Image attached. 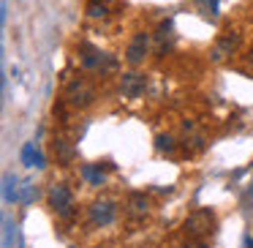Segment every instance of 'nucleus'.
<instances>
[{"label": "nucleus", "instance_id": "obj_21", "mask_svg": "<svg viewBox=\"0 0 253 248\" xmlns=\"http://www.w3.org/2000/svg\"><path fill=\"white\" fill-rule=\"evenodd\" d=\"M245 66H248V71H253V47L248 50V55H245Z\"/></svg>", "mask_w": 253, "mask_h": 248}, {"label": "nucleus", "instance_id": "obj_17", "mask_svg": "<svg viewBox=\"0 0 253 248\" xmlns=\"http://www.w3.org/2000/svg\"><path fill=\"white\" fill-rule=\"evenodd\" d=\"M196 6L204 17H210V19L218 17V0H196Z\"/></svg>", "mask_w": 253, "mask_h": 248}, {"label": "nucleus", "instance_id": "obj_6", "mask_svg": "<svg viewBox=\"0 0 253 248\" xmlns=\"http://www.w3.org/2000/svg\"><path fill=\"white\" fill-rule=\"evenodd\" d=\"M115 218H117V207L112 199L93 202V207H90V224L93 226H109V224H115Z\"/></svg>", "mask_w": 253, "mask_h": 248}, {"label": "nucleus", "instance_id": "obj_15", "mask_svg": "<svg viewBox=\"0 0 253 248\" xmlns=\"http://www.w3.org/2000/svg\"><path fill=\"white\" fill-rule=\"evenodd\" d=\"M3 197H6V202H17V177L14 175H6L3 177Z\"/></svg>", "mask_w": 253, "mask_h": 248}, {"label": "nucleus", "instance_id": "obj_16", "mask_svg": "<svg viewBox=\"0 0 253 248\" xmlns=\"http://www.w3.org/2000/svg\"><path fill=\"white\" fill-rule=\"evenodd\" d=\"M155 148H158L161 153H174L177 142H174L171 134H158V137H155Z\"/></svg>", "mask_w": 253, "mask_h": 248}, {"label": "nucleus", "instance_id": "obj_8", "mask_svg": "<svg viewBox=\"0 0 253 248\" xmlns=\"http://www.w3.org/2000/svg\"><path fill=\"white\" fill-rule=\"evenodd\" d=\"M144 88H147V77L139 71H128L123 74L120 79V93L126 96V99H139V96L144 93Z\"/></svg>", "mask_w": 253, "mask_h": 248}, {"label": "nucleus", "instance_id": "obj_2", "mask_svg": "<svg viewBox=\"0 0 253 248\" xmlns=\"http://www.w3.org/2000/svg\"><path fill=\"white\" fill-rule=\"evenodd\" d=\"M66 99H68L71 106L84 109V106H90L95 101V88L90 82H84V79H74V82H68V88H66Z\"/></svg>", "mask_w": 253, "mask_h": 248}, {"label": "nucleus", "instance_id": "obj_20", "mask_svg": "<svg viewBox=\"0 0 253 248\" xmlns=\"http://www.w3.org/2000/svg\"><path fill=\"white\" fill-rule=\"evenodd\" d=\"M36 197H39V191H36V186H22V202H25V204H30Z\"/></svg>", "mask_w": 253, "mask_h": 248}, {"label": "nucleus", "instance_id": "obj_11", "mask_svg": "<svg viewBox=\"0 0 253 248\" xmlns=\"http://www.w3.org/2000/svg\"><path fill=\"white\" fill-rule=\"evenodd\" d=\"M155 52L158 55H166V50L171 47V22L166 19V22H161V28H158V33H155Z\"/></svg>", "mask_w": 253, "mask_h": 248}, {"label": "nucleus", "instance_id": "obj_7", "mask_svg": "<svg viewBox=\"0 0 253 248\" xmlns=\"http://www.w3.org/2000/svg\"><path fill=\"white\" fill-rule=\"evenodd\" d=\"M147 52H150V36L147 33H136L131 39V44H128V50H126L128 66H139V63H144Z\"/></svg>", "mask_w": 253, "mask_h": 248}, {"label": "nucleus", "instance_id": "obj_19", "mask_svg": "<svg viewBox=\"0 0 253 248\" xmlns=\"http://www.w3.org/2000/svg\"><path fill=\"white\" fill-rule=\"evenodd\" d=\"M87 14H90V17H104L106 6H104V3H98V0H93V3L87 6Z\"/></svg>", "mask_w": 253, "mask_h": 248}, {"label": "nucleus", "instance_id": "obj_5", "mask_svg": "<svg viewBox=\"0 0 253 248\" xmlns=\"http://www.w3.org/2000/svg\"><path fill=\"white\" fill-rule=\"evenodd\" d=\"M82 66L90 68V71H109V68H115V57H109L106 52H98L93 50L90 44L82 47Z\"/></svg>", "mask_w": 253, "mask_h": 248}, {"label": "nucleus", "instance_id": "obj_23", "mask_svg": "<svg viewBox=\"0 0 253 248\" xmlns=\"http://www.w3.org/2000/svg\"><path fill=\"white\" fill-rule=\"evenodd\" d=\"M242 248H253V237L251 235H245V246H242Z\"/></svg>", "mask_w": 253, "mask_h": 248}, {"label": "nucleus", "instance_id": "obj_9", "mask_svg": "<svg viewBox=\"0 0 253 248\" xmlns=\"http://www.w3.org/2000/svg\"><path fill=\"white\" fill-rule=\"evenodd\" d=\"M182 148H185L188 153H196V150L204 148V134L199 131L191 120L182 123Z\"/></svg>", "mask_w": 253, "mask_h": 248}, {"label": "nucleus", "instance_id": "obj_1", "mask_svg": "<svg viewBox=\"0 0 253 248\" xmlns=\"http://www.w3.org/2000/svg\"><path fill=\"white\" fill-rule=\"evenodd\" d=\"M215 229V213L210 207H196L193 213H188V218L182 221V232L188 240H204Z\"/></svg>", "mask_w": 253, "mask_h": 248}, {"label": "nucleus", "instance_id": "obj_13", "mask_svg": "<svg viewBox=\"0 0 253 248\" xmlns=\"http://www.w3.org/2000/svg\"><path fill=\"white\" fill-rule=\"evenodd\" d=\"M82 177L90 183V186H101V183H104V169H101V166H93V164H84L82 166Z\"/></svg>", "mask_w": 253, "mask_h": 248}, {"label": "nucleus", "instance_id": "obj_12", "mask_svg": "<svg viewBox=\"0 0 253 248\" xmlns=\"http://www.w3.org/2000/svg\"><path fill=\"white\" fill-rule=\"evenodd\" d=\"M22 161H25L28 166H39V169L44 166V155H41L39 150H36V145H33V142H28V145L22 148Z\"/></svg>", "mask_w": 253, "mask_h": 248}, {"label": "nucleus", "instance_id": "obj_18", "mask_svg": "<svg viewBox=\"0 0 253 248\" xmlns=\"http://www.w3.org/2000/svg\"><path fill=\"white\" fill-rule=\"evenodd\" d=\"M3 232H6V237H3V248H11V235H14V221L11 218H3Z\"/></svg>", "mask_w": 253, "mask_h": 248}, {"label": "nucleus", "instance_id": "obj_3", "mask_svg": "<svg viewBox=\"0 0 253 248\" xmlns=\"http://www.w3.org/2000/svg\"><path fill=\"white\" fill-rule=\"evenodd\" d=\"M49 207L55 210L57 215H68L74 207V194L66 183H55L49 188Z\"/></svg>", "mask_w": 253, "mask_h": 248}, {"label": "nucleus", "instance_id": "obj_22", "mask_svg": "<svg viewBox=\"0 0 253 248\" xmlns=\"http://www.w3.org/2000/svg\"><path fill=\"white\" fill-rule=\"evenodd\" d=\"M185 248H207V246H204V243L202 240H193V243H188V246Z\"/></svg>", "mask_w": 253, "mask_h": 248}, {"label": "nucleus", "instance_id": "obj_4", "mask_svg": "<svg viewBox=\"0 0 253 248\" xmlns=\"http://www.w3.org/2000/svg\"><path fill=\"white\" fill-rule=\"evenodd\" d=\"M237 47H240V33H223L218 41L212 44V50H210V57H212L215 63H223V60H229L231 55L237 52Z\"/></svg>", "mask_w": 253, "mask_h": 248}, {"label": "nucleus", "instance_id": "obj_10", "mask_svg": "<svg viewBox=\"0 0 253 248\" xmlns=\"http://www.w3.org/2000/svg\"><path fill=\"white\" fill-rule=\"evenodd\" d=\"M126 207H128V215H133V218H144V215L150 213V199L144 197V194L133 191V194H128Z\"/></svg>", "mask_w": 253, "mask_h": 248}, {"label": "nucleus", "instance_id": "obj_14", "mask_svg": "<svg viewBox=\"0 0 253 248\" xmlns=\"http://www.w3.org/2000/svg\"><path fill=\"white\" fill-rule=\"evenodd\" d=\"M55 155H57L60 164H68V161L74 158V148L68 145V139H57L55 142Z\"/></svg>", "mask_w": 253, "mask_h": 248}]
</instances>
